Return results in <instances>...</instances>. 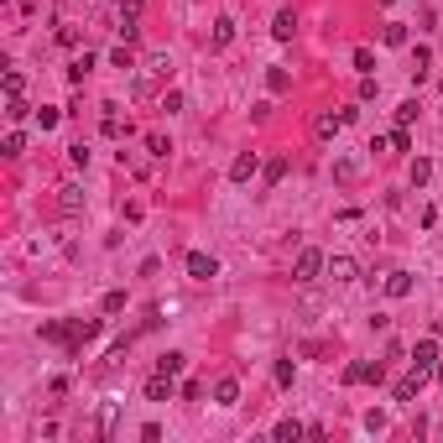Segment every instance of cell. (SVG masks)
<instances>
[{"mask_svg": "<svg viewBox=\"0 0 443 443\" xmlns=\"http://www.w3.org/2000/svg\"><path fill=\"white\" fill-rule=\"evenodd\" d=\"M26 152V136H21V131H11V136H6V157H21Z\"/></svg>", "mask_w": 443, "mask_h": 443, "instance_id": "cell-33", "label": "cell"}, {"mask_svg": "<svg viewBox=\"0 0 443 443\" xmlns=\"http://www.w3.org/2000/svg\"><path fill=\"white\" fill-rule=\"evenodd\" d=\"M412 120H418V99H401L396 104V126H412Z\"/></svg>", "mask_w": 443, "mask_h": 443, "instance_id": "cell-27", "label": "cell"}, {"mask_svg": "<svg viewBox=\"0 0 443 443\" xmlns=\"http://www.w3.org/2000/svg\"><path fill=\"white\" fill-rule=\"evenodd\" d=\"M183 365H188V355H183V350H167L162 360H157V370H167V375H183Z\"/></svg>", "mask_w": 443, "mask_h": 443, "instance_id": "cell-22", "label": "cell"}, {"mask_svg": "<svg viewBox=\"0 0 443 443\" xmlns=\"http://www.w3.org/2000/svg\"><path fill=\"white\" fill-rule=\"evenodd\" d=\"M266 89H272V94H287V89H292V73H287V68H266Z\"/></svg>", "mask_w": 443, "mask_h": 443, "instance_id": "cell-21", "label": "cell"}, {"mask_svg": "<svg viewBox=\"0 0 443 443\" xmlns=\"http://www.w3.org/2000/svg\"><path fill=\"white\" fill-rule=\"evenodd\" d=\"M188 277H193V281H209V277H219V261H214L209 256V250H188Z\"/></svg>", "mask_w": 443, "mask_h": 443, "instance_id": "cell-5", "label": "cell"}, {"mask_svg": "<svg viewBox=\"0 0 443 443\" xmlns=\"http://www.w3.org/2000/svg\"><path fill=\"white\" fill-rule=\"evenodd\" d=\"M183 386H178V375H167V370H157L152 381H146V401H172Z\"/></svg>", "mask_w": 443, "mask_h": 443, "instance_id": "cell-4", "label": "cell"}, {"mask_svg": "<svg viewBox=\"0 0 443 443\" xmlns=\"http://www.w3.org/2000/svg\"><path fill=\"white\" fill-rule=\"evenodd\" d=\"M261 178H266V183H272V188H277L281 178H287V157H272V162H266V167H261Z\"/></svg>", "mask_w": 443, "mask_h": 443, "instance_id": "cell-24", "label": "cell"}, {"mask_svg": "<svg viewBox=\"0 0 443 443\" xmlns=\"http://www.w3.org/2000/svg\"><path fill=\"white\" fill-rule=\"evenodd\" d=\"M324 272H329L334 281H355V277H360V261H355V256H329Z\"/></svg>", "mask_w": 443, "mask_h": 443, "instance_id": "cell-10", "label": "cell"}, {"mask_svg": "<svg viewBox=\"0 0 443 443\" xmlns=\"http://www.w3.org/2000/svg\"><path fill=\"white\" fill-rule=\"evenodd\" d=\"M99 334V318H73L68 324V355H78V344H89Z\"/></svg>", "mask_w": 443, "mask_h": 443, "instance_id": "cell-7", "label": "cell"}, {"mask_svg": "<svg viewBox=\"0 0 443 443\" xmlns=\"http://www.w3.org/2000/svg\"><path fill=\"white\" fill-rule=\"evenodd\" d=\"M386 146H392V152H412V136H407V126H396L392 136H386Z\"/></svg>", "mask_w": 443, "mask_h": 443, "instance_id": "cell-26", "label": "cell"}, {"mask_svg": "<svg viewBox=\"0 0 443 443\" xmlns=\"http://www.w3.org/2000/svg\"><path fill=\"white\" fill-rule=\"evenodd\" d=\"M277 386H292V360H277Z\"/></svg>", "mask_w": 443, "mask_h": 443, "instance_id": "cell-36", "label": "cell"}, {"mask_svg": "<svg viewBox=\"0 0 443 443\" xmlns=\"http://www.w3.org/2000/svg\"><path fill=\"white\" fill-rule=\"evenodd\" d=\"M58 193H63V198H58V209H63V214H78V209H84V193H78L73 183H68V188H58Z\"/></svg>", "mask_w": 443, "mask_h": 443, "instance_id": "cell-19", "label": "cell"}, {"mask_svg": "<svg viewBox=\"0 0 443 443\" xmlns=\"http://www.w3.org/2000/svg\"><path fill=\"white\" fill-rule=\"evenodd\" d=\"M162 110H167V115L183 110V89H167V94H162Z\"/></svg>", "mask_w": 443, "mask_h": 443, "instance_id": "cell-35", "label": "cell"}, {"mask_svg": "<svg viewBox=\"0 0 443 443\" xmlns=\"http://www.w3.org/2000/svg\"><path fill=\"white\" fill-rule=\"evenodd\" d=\"M324 266H329V256L308 245V250H298V261H292V281H298V287H308V281H318V272H324Z\"/></svg>", "mask_w": 443, "mask_h": 443, "instance_id": "cell-2", "label": "cell"}, {"mask_svg": "<svg viewBox=\"0 0 443 443\" xmlns=\"http://www.w3.org/2000/svg\"><path fill=\"white\" fill-rule=\"evenodd\" d=\"M355 68H360V78L375 73V52H370V47H355Z\"/></svg>", "mask_w": 443, "mask_h": 443, "instance_id": "cell-25", "label": "cell"}, {"mask_svg": "<svg viewBox=\"0 0 443 443\" xmlns=\"http://www.w3.org/2000/svg\"><path fill=\"white\" fill-rule=\"evenodd\" d=\"M292 32H298V11H277L272 16V37L277 42H292Z\"/></svg>", "mask_w": 443, "mask_h": 443, "instance_id": "cell-12", "label": "cell"}, {"mask_svg": "<svg viewBox=\"0 0 443 443\" xmlns=\"http://www.w3.org/2000/svg\"><path fill=\"white\" fill-rule=\"evenodd\" d=\"M68 162H73V167H89V146H84V141L68 146Z\"/></svg>", "mask_w": 443, "mask_h": 443, "instance_id": "cell-34", "label": "cell"}, {"mask_svg": "<svg viewBox=\"0 0 443 443\" xmlns=\"http://www.w3.org/2000/svg\"><path fill=\"white\" fill-rule=\"evenodd\" d=\"M407 178H412V188H427V178H433V162H427V157H418V162L407 167Z\"/></svg>", "mask_w": 443, "mask_h": 443, "instance_id": "cell-20", "label": "cell"}, {"mask_svg": "<svg viewBox=\"0 0 443 443\" xmlns=\"http://www.w3.org/2000/svg\"><path fill=\"white\" fill-rule=\"evenodd\" d=\"M256 172H261V157L256 152H240L235 162H230V183H250Z\"/></svg>", "mask_w": 443, "mask_h": 443, "instance_id": "cell-8", "label": "cell"}, {"mask_svg": "<svg viewBox=\"0 0 443 443\" xmlns=\"http://www.w3.org/2000/svg\"><path fill=\"white\" fill-rule=\"evenodd\" d=\"M89 68H94V52H78V58L68 63V84H84Z\"/></svg>", "mask_w": 443, "mask_h": 443, "instance_id": "cell-17", "label": "cell"}, {"mask_svg": "<svg viewBox=\"0 0 443 443\" xmlns=\"http://www.w3.org/2000/svg\"><path fill=\"white\" fill-rule=\"evenodd\" d=\"M146 152H152V157H167L172 146H167V136H157V131H152V136H146Z\"/></svg>", "mask_w": 443, "mask_h": 443, "instance_id": "cell-31", "label": "cell"}, {"mask_svg": "<svg viewBox=\"0 0 443 443\" xmlns=\"http://www.w3.org/2000/svg\"><path fill=\"white\" fill-rule=\"evenodd\" d=\"M21 89H26V78H21L16 68H11V73H6V99H16V94H21Z\"/></svg>", "mask_w": 443, "mask_h": 443, "instance_id": "cell-32", "label": "cell"}, {"mask_svg": "<svg viewBox=\"0 0 443 443\" xmlns=\"http://www.w3.org/2000/svg\"><path fill=\"white\" fill-rule=\"evenodd\" d=\"M412 365L433 370L438 365V339H418V344H412Z\"/></svg>", "mask_w": 443, "mask_h": 443, "instance_id": "cell-14", "label": "cell"}, {"mask_svg": "<svg viewBox=\"0 0 443 443\" xmlns=\"http://www.w3.org/2000/svg\"><path fill=\"white\" fill-rule=\"evenodd\" d=\"M350 120H355V110H324V115L313 120V136H318V141H334Z\"/></svg>", "mask_w": 443, "mask_h": 443, "instance_id": "cell-3", "label": "cell"}, {"mask_svg": "<svg viewBox=\"0 0 443 443\" xmlns=\"http://www.w3.org/2000/svg\"><path fill=\"white\" fill-rule=\"evenodd\" d=\"M339 381L344 386H381L386 381V365H381V360H350Z\"/></svg>", "mask_w": 443, "mask_h": 443, "instance_id": "cell-1", "label": "cell"}, {"mask_svg": "<svg viewBox=\"0 0 443 443\" xmlns=\"http://www.w3.org/2000/svg\"><path fill=\"white\" fill-rule=\"evenodd\" d=\"M99 313H104V318L126 313V292H104V298H99Z\"/></svg>", "mask_w": 443, "mask_h": 443, "instance_id": "cell-23", "label": "cell"}, {"mask_svg": "<svg viewBox=\"0 0 443 443\" xmlns=\"http://www.w3.org/2000/svg\"><path fill=\"white\" fill-rule=\"evenodd\" d=\"M58 120H63V110H52V104H42V110H37V126H42V131H52Z\"/></svg>", "mask_w": 443, "mask_h": 443, "instance_id": "cell-29", "label": "cell"}, {"mask_svg": "<svg viewBox=\"0 0 443 443\" xmlns=\"http://www.w3.org/2000/svg\"><path fill=\"white\" fill-rule=\"evenodd\" d=\"M438 334H443V318H438Z\"/></svg>", "mask_w": 443, "mask_h": 443, "instance_id": "cell-38", "label": "cell"}, {"mask_svg": "<svg viewBox=\"0 0 443 443\" xmlns=\"http://www.w3.org/2000/svg\"><path fill=\"white\" fill-rule=\"evenodd\" d=\"M230 42H235V21H230V16H219V21H214V37H209V47H214V52H224Z\"/></svg>", "mask_w": 443, "mask_h": 443, "instance_id": "cell-15", "label": "cell"}, {"mask_svg": "<svg viewBox=\"0 0 443 443\" xmlns=\"http://www.w3.org/2000/svg\"><path fill=\"white\" fill-rule=\"evenodd\" d=\"M115 32L126 37V42H136V32H141V26H136V0H131V6H120V11H115Z\"/></svg>", "mask_w": 443, "mask_h": 443, "instance_id": "cell-11", "label": "cell"}, {"mask_svg": "<svg viewBox=\"0 0 443 443\" xmlns=\"http://www.w3.org/2000/svg\"><path fill=\"white\" fill-rule=\"evenodd\" d=\"M6 115H11V120H26V115H32V104L16 94V99H6Z\"/></svg>", "mask_w": 443, "mask_h": 443, "instance_id": "cell-28", "label": "cell"}, {"mask_svg": "<svg viewBox=\"0 0 443 443\" xmlns=\"http://www.w3.org/2000/svg\"><path fill=\"white\" fill-rule=\"evenodd\" d=\"M423 386H427V370H423V365H412V375H401V381L392 386V401H412V396L423 392Z\"/></svg>", "mask_w": 443, "mask_h": 443, "instance_id": "cell-6", "label": "cell"}, {"mask_svg": "<svg viewBox=\"0 0 443 443\" xmlns=\"http://www.w3.org/2000/svg\"><path fill=\"white\" fill-rule=\"evenodd\" d=\"M381 292L392 303H401V298H412V277L407 272H386V281H381Z\"/></svg>", "mask_w": 443, "mask_h": 443, "instance_id": "cell-9", "label": "cell"}, {"mask_svg": "<svg viewBox=\"0 0 443 443\" xmlns=\"http://www.w3.org/2000/svg\"><path fill=\"white\" fill-rule=\"evenodd\" d=\"M272 433H277V443H298V438H303V433H308V427H303V423H298V418H281V423H277V427H272Z\"/></svg>", "mask_w": 443, "mask_h": 443, "instance_id": "cell-16", "label": "cell"}, {"mask_svg": "<svg viewBox=\"0 0 443 443\" xmlns=\"http://www.w3.org/2000/svg\"><path fill=\"white\" fill-rule=\"evenodd\" d=\"M381 42H386V47H407V26H401V21H386V26H381Z\"/></svg>", "mask_w": 443, "mask_h": 443, "instance_id": "cell-18", "label": "cell"}, {"mask_svg": "<svg viewBox=\"0 0 443 443\" xmlns=\"http://www.w3.org/2000/svg\"><path fill=\"white\" fill-rule=\"evenodd\" d=\"M214 401H219V407H235L240 401V381L235 375H219V381H214Z\"/></svg>", "mask_w": 443, "mask_h": 443, "instance_id": "cell-13", "label": "cell"}, {"mask_svg": "<svg viewBox=\"0 0 443 443\" xmlns=\"http://www.w3.org/2000/svg\"><path fill=\"white\" fill-rule=\"evenodd\" d=\"M433 375H438V386H443V360H438V365H433Z\"/></svg>", "mask_w": 443, "mask_h": 443, "instance_id": "cell-37", "label": "cell"}, {"mask_svg": "<svg viewBox=\"0 0 443 443\" xmlns=\"http://www.w3.org/2000/svg\"><path fill=\"white\" fill-rule=\"evenodd\" d=\"M110 63H115V68H136V52H131V47H115Z\"/></svg>", "mask_w": 443, "mask_h": 443, "instance_id": "cell-30", "label": "cell"}]
</instances>
